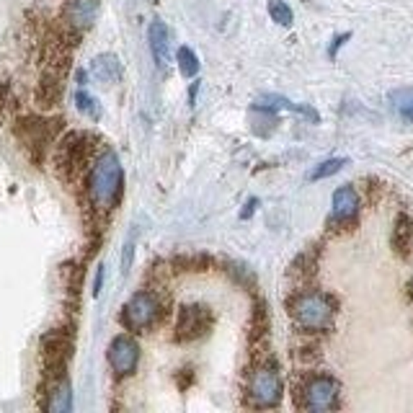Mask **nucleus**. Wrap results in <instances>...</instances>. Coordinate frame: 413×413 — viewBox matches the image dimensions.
Wrapping results in <instances>:
<instances>
[{
  "label": "nucleus",
  "mask_w": 413,
  "mask_h": 413,
  "mask_svg": "<svg viewBox=\"0 0 413 413\" xmlns=\"http://www.w3.org/2000/svg\"><path fill=\"white\" fill-rule=\"evenodd\" d=\"M124 191V170L114 150H101L85 170V197L96 217H109L122 199Z\"/></svg>",
  "instance_id": "nucleus-1"
},
{
  "label": "nucleus",
  "mask_w": 413,
  "mask_h": 413,
  "mask_svg": "<svg viewBox=\"0 0 413 413\" xmlns=\"http://www.w3.org/2000/svg\"><path fill=\"white\" fill-rule=\"evenodd\" d=\"M101 139L96 137L93 132H83V129H75L67 132L57 148H54V170L63 181H78L85 170L91 168L93 158L101 153L98 150Z\"/></svg>",
  "instance_id": "nucleus-2"
},
{
  "label": "nucleus",
  "mask_w": 413,
  "mask_h": 413,
  "mask_svg": "<svg viewBox=\"0 0 413 413\" xmlns=\"http://www.w3.org/2000/svg\"><path fill=\"white\" fill-rule=\"evenodd\" d=\"M287 310H289V315L300 328L307 331V333H315V331L331 328L336 305L323 292H300L287 302Z\"/></svg>",
  "instance_id": "nucleus-3"
},
{
  "label": "nucleus",
  "mask_w": 413,
  "mask_h": 413,
  "mask_svg": "<svg viewBox=\"0 0 413 413\" xmlns=\"http://www.w3.org/2000/svg\"><path fill=\"white\" fill-rule=\"evenodd\" d=\"M163 318V302L155 292L139 289L127 300V305L122 307V326L132 333H145L158 320Z\"/></svg>",
  "instance_id": "nucleus-4"
},
{
  "label": "nucleus",
  "mask_w": 413,
  "mask_h": 413,
  "mask_svg": "<svg viewBox=\"0 0 413 413\" xmlns=\"http://www.w3.org/2000/svg\"><path fill=\"white\" fill-rule=\"evenodd\" d=\"M282 401V377L274 364H261L251 372L248 380V405L254 408H276Z\"/></svg>",
  "instance_id": "nucleus-5"
},
{
  "label": "nucleus",
  "mask_w": 413,
  "mask_h": 413,
  "mask_svg": "<svg viewBox=\"0 0 413 413\" xmlns=\"http://www.w3.org/2000/svg\"><path fill=\"white\" fill-rule=\"evenodd\" d=\"M339 405V382L328 375H313L300 385V408L313 413L333 411Z\"/></svg>",
  "instance_id": "nucleus-6"
},
{
  "label": "nucleus",
  "mask_w": 413,
  "mask_h": 413,
  "mask_svg": "<svg viewBox=\"0 0 413 413\" xmlns=\"http://www.w3.org/2000/svg\"><path fill=\"white\" fill-rule=\"evenodd\" d=\"M212 310L207 305H183L176 318V328H173V339L179 344H189V341L204 339L210 328H212Z\"/></svg>",
  "instance_id": "nucleus-7"
},
{
  "label": "nucleus",
  "mask_w": 413,
  "mask_h": 413,
  "mask_svg": "<svg viewBox=\"0 0 413 413\" xmlns=\"http://www.w3.org/2000/svg\"><path fill=\"white\" fill-rule=\"evenodd\" d=\"M107 359L117 377H129L139 364V344L127 333H119L109 344Z\"/></svg>",
  "instance_id": "nucleus-8"
},
{
  "label": "nucleus",
  "mask_w": 413,
  "mask_h": 413,
  "mask_svg": "<svg viewBox=\"0 0 413 413\" xmlns=\"http://www.w3.org/2000/svg\"><path fill=\"white\" fill-rule=\"evenodd\" d=\"M98 16V0H67L63 8V26L70 34H83Z\"/></svg>",
  "instance_id": "nucleus-9"
},
{
  "label": "nucleus",
  "mask_w": 413,
  "mask_h": 413,
  "mask_svg": "<svg viewBox=\"0 0 413 413\" xmlns=\"http://www.w3.org/2000/svg\"><path fill=\"white\" fill-rule=\"evenodd\" d=\"M359 212V194L354 191V186H341L333 191V207H331V225L339 227H349L357 220Z\"/></svg>",
  "instance_id": "nucleus-10"
},
{
  "label": "nucleus",
  "mask_w": 413,
  "mask_h": 413,
  "mask_svg": "<svg viewBox=\"0 0 413 413\" xmlns=\"http://www.w3.org/2000/svg\"><path fill=\"white\" fill-rule=\"evenodd\" d=\"M57 124L60 122H52V119H26L19 129L23 145L32 150H44L47 142H52L54 132H57Z\"/></svg>",
  "instance_id": "nucleus-11"
},
{
  "label": "nucleus",
  "mask_w": 413,
  "mask_h": 413,
  "mask_svg": "<svg viewBox=\"0 0 413 413\" xmlns=\"http://www.w3.org/2000/svg\"><path fill=\"white\" fill-rule=\"evenodd\" d=\"M148 42H150V52L155 57L160 70H166L170 63V34L168 26L163 21H153L148 29Z\"/></svg>",
  "instance_id": "nucleus-12"
},
{
  "label": "nucleus",
  "mask_w": 413,
  "mask_h": 413,
  "mask_svg": "<svg viewBox=\"0 0 413 413\" xmlns=\"http://www.w3.org/2000/svg\"><path fill=\"white\" fill-rule=\"evenodd\" d=\"M91 73H93V78L98 83L104 85L119 83L122 63H119L117 54H98V57H93V63H91Z\"/></svg>",
  "instance_id": "nucleus-13"
},
{
  "label": "nucleus",
  "mask_w": 413,
  "mask_h": 413,
  "mask_svg": "<svg viewBox=\"0 0 413 413\" xmlns=\"http://www.w3.org/2000/svg\"><path fill=\"white\" fill-rule=\"evenodd\" d=\"M70 405H73V398H70V382L60 377V380H54L49 385V401H47V411H54V413H65L70 411Z\"/></svg>",
  "instance_id": "nucleus-14"
},
{
  "label": "nucleus",
  "mask_w": 413,
  "mask_h": 413,
  "mask_svg": "<svg viewBox=\"0 0 413 413\" xmlns=\"http://www.w3.org/2000/svg\"><path fill=\"white\" fill-rule=\"evenodd\" d=\"M411 241H413V220L403 212V214H398L395 227H392V248H395L401 256H408Z\"/></svg>",
  "instance_id": "nucleus-15"
},
{
  "label": "nucleus",
  "mask_w": 413,
  "mask_h": 413,
  "mask_svg": "<svg viewBox=\"0 0 413 413\" xmlns=\"http://www.w3.org/2000/svg\"><path fill=\"white\" fill-rule=\"evenodd\" d=\"M212 266V258L207 254H181L173 258L176 271H207Z\"/></svg>",
  "instance_id": "nucleus-16"
},
{
  "label": "nucleus",
  "mask_w": 413,
  "mask_h": 413,
  "mask_svg": "<svg viewBox=\"0 0 413 413\" xmlns=\"http://www.w3.org/2000/svg\"><path fill=\"white\" fill-rule=\"evenodd\" d=\"M176 63H179V70L183 78H194L199 73V57L191 52L189 47H181L179 54H176Z\"/></svg>",
  "instance_id": "nucleus-17"
},
{
  "label": "nucleus",
  "mask_w": 413,
  "mask_h": 413,
  "mask_svg": "<svg viewBox=\"0 0 413 413\" xmlns=\"http://www.w3.org/2000/svg\"><path fill=\"white\" fill-rule=\"evenodd\" d=\"M349 160L346 158H331V160H323L320 166H315V168L310 170V181H320V179H328V176H333V173H339L344 166H346Z\"/></svg>",
  "instance_id": "nucleus-18"
},
{
  "label": "nucleus",
  "mask_w": 413,
  "mask_h": 413,
  "mask_svg": "<svg viewBox=\"0 0 413 413\" xmlns=\"http://www.w3.org/2000/svg\"><path fill=\"white\" fill-rule=\"evenodd\" d=\"M266 331H269V315H266V307H264V302H256L254 323H251V341L264 339Z\"/></svg>",
  "instance_id": "nucleus-19"
},
{
  "label": "nucleus",
  "mask_w": 413,
  "mask_h": 413,
  "mask_svg": "<svg viewBox=\"0 0 413 413\" xmlns=\"http://www.w3.org/2000/svg\"><path fill=\"white\" fill-rule=\"evenodd\" d=\"M75 104H78V109H80V111H83L88 119H93V122H96V119L101 117V107H98V101H96L91 93L78 91V93H75Z\"/></svg>",
  "instance_id": "nucleus-20"
},
{
  "label": "nucleus",
  "mask_w": 413,
  "mask_h": 413,
  "mask_svg": "<svg viewBox=\"0 0 413 413\" xmlns=\"http://www.w3.org/2000/svg\"><path fill=\"white\" fill-rule=\"evenodd\" d=\"M269 16L279 26H292V8L287 5L284 0H269Z\"/></svg>",
  "instance_id": "nucleus-21"
},
{
  "label": "nucleus",
  "mask_w": 413,
  "mask_h": 413,
  "mask_svg": "<svg viewBox=\"0 0 413 413\" xmlns=\"http://www.w3.org/2000/svg\"><path fill=\"white\" fill-rule=\"evenodd\" d=\"M392 101H398L395 107L401 111V117L405 122H413V91H401V93H392Z\"/></svg>",
  "instance_id": "nucleus-22"
},
{
  "label": "nucleus",
  "mask_w": 413,
  "mask_h": 413,
  "mask_svg": "<svg viewBox=\"0 0 413 413\" xmlns=\"http://www.w3.org/2000/svg\"><path fill=\"white\" fill-rule=\"evenodd\" d=\"M132 254H135V238H129L124 245V256H122V274H129V266H132Z\"/></svg>",
  "instance_id": "nucleus-23"
},
{
  "label": "nucleus",
  "mask_w": 413,
  "mask_h": 413,
  "mask_svg": "<svg viewBox=\"0 0 413 413\" xmlns=\"http://www.w3.org/2000/svg\"><path fill=\"white\" fill-rule=\"evenodd\" d=\"M101 284H104V266H98V271H96V282H93V295L96 297L101 295Z\"/></svg>",
  "instance_id": "nucleus-24"
},
{
  "label": "nucleus",
  "mask_w": 413,
  "mask_h": 413,
  "mask_svg": "<svg viewBox=\"0 0 413 413\" xmlns=\"http://www.w3.org/2000/svg\"><path fill=\"white\" fill-rule=\"evenodd\" d=\"M346 39H349V34H341L339 39H333V44H331V49H328L331 57H336V52H339V49H341V44L346 42Z\"/></svg>",
  "instance_id": "nucleus-25"
},
{
  "label": "nucleus",
  "mask_w": 413,
  "mask_h": 413,
  "mask_svg": "<svg viewBox=\"0 0 413 413\" xmlns=\"http://www.w3.org/2000/svg\"><path fill=\"white\" fill-rule=\"evenodd\" d=\"M256 204H258V199H251V201H248V204H245V210H243V212H241V217H243V220H248V217L254 214Z\"/></svg>",
  "instance_id": "nucleus-26"
},
{
  "label": "nucleus",
  "mask_w": 413,
  "mask_h": 413,
  "mask_svg": "<svg viewBox=\"0 0 413 413\" xmlns=\"http://www.w3.org/2000/svg\"><path fill=\"white\" fill-rule=\"evenodd\" d=\"M411 295H413V279H411Z\"/></svg>",
  "instance_id": "nucleus-27"
}]
</instances>
